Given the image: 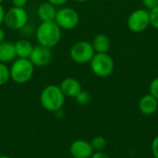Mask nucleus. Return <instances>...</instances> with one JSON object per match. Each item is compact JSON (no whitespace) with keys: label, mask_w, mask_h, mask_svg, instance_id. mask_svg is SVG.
Segmentation results:
<instances>
[{"label":"nucleus","mask_w":158,"mask_h":158,"mask_svg":"<svg viewBox=\"0 0 158 158\" xmlns=\"http://www.w3.org/2000/svg\"><path fill=\"white\" fill-rule=\"evenodd\" d=\"M127 26L131 31L135 33H140L147 30L150 26L149 10L144 8L133 10L127 19Z\"/></svg>","instance_id":"0eeeda50"},{"label":"nucleus","mask_w":158,"mask_h":158,"mask_svg":"<svg viewBox=\"0 0 158 158\" xmlns=\"http://www.w3.org/2000/svg\"><path fill=\"white\" fill-rule=\"evenodd\" d=\"M59 87L64 95L69 98H75L82 91L81 82L72 77H68L62 80Z\"/></svg>","instance_id":"9b49d317"},{"label":"nucleus","mask_w":158,"mask_h":158,"mask_svg":"<svg viewBox=\"0 0 158 158\" xmlns=\"http://www.w3.org/2000/svg\"><path fill=\"white\" fill-rule=\"evenodd\" d=\"M142 3L145 7V9L149 11L158 6V0H142Z\"/></svg>","instance_id":"4be33fe9"},{"label":"nucleus","mask_w":158,"mask_h":158,"mask_svg":"<svg viewBox=\"0 0 158 158\" xmlns=\"http://www.w3.org/2000/svg\"><path fill=\"white\" fill-rule=\"evenodd\" d=\"M3 1H4V0H0V4H2V3H3Z\"/></svg>","instance_id":"7c9ffc66"},{"label":"nucleus","mask_w":158,"mask_h":158,"mask_svg":"<svg viewBox=\"0 0 158 158\" xmlns=\"http://www.w3.org/2000/svg\"><path fill=\"white\" fill-rule=\"evenodd\" d=\"M152 154L155 158H158V135L155 137V139L152 142Z\"/></svg>","instance_id":"5701e85b"},{"label":"nucleus","mask_w":158,"mask_h":158,"mask_svg":"<svg viewBox=\"0 0 158 158\" xmlns=\"http://www.w3.org/2000/svg\"><path fill=\"white\" fill-rule=\"evenodd\" d=\"M29 22V14L24 7L12 6L6 11L5 25L12 31L22 30Z\"/></svg>","instance_id":"423d86ee"},{"label":"nucleus","mask_w":158,"mask_h":158,"mask_svg":"<svg viewBox=\"0 0 158 158\" xmlns=\"http://www.w3.org/2000/svg\"><path fill=\"white\" fill-rule=\"evenodd\" d=\"M5 16H6V10H5V7L3 6V5H2V4H0V26L4 23Z\"/></svg>","instance_id":"bb28decb"},{"label":"nucleus","mask_w":158,"mask_h":158,"mask_svg":"<svg viewBox=\"0 0 158 158\" xmlns=\"http://www.w3.org/2000/svg\"><path fill=\"white\" fill-rule=\"evenodd\" d=\"M90 158H111L106 153L103 152V151H99V152H94V154L92 155V156Z\"/></svg>","instance_id":"393cba45"},{"label":"nucleus","mask_w":158,"mask_h":158,"mask_svg":"<svg viewBox=\"0 0 158 158\" xmlns=\"http://www.w3.org/2000/svg\"><path fill=\"white\" fill-rule=\"evenodd\" d=\"M150 14V25L158 30V6L149 11Z\"/></svg>","instance_id":"aec40b11"},{"label":"nucleus","mask_w":158,"mask_h":158,"mask_svg":"<svg viewBox=\"0 0 158 158\" xmlns=\"http://www.w3.org/2000/svg\"><path fill=\"white\" fill-rule=\"evenodd\" d=\"M10 80V71L9 67L6 64L0 62V86L5 85Z\"/></svg>","instance_id":"a211bd4d"},{"label":"nucleus","mask_w":158,"mask_h":158,"mask_svg":"<svg viewBox=\"0 0 158 158\" xmlns=\"http://www.w3.org/2000/svg\"><path fill=\"white\" fill-rule=\"evenodd\" d=\"M35 36L38 44L53 48L59 44L62 36V30L55 20L41 22L36 29Z\"/></svg>","instance_id":"f257e3e1"},{"label":"nucleus","mask_w":158,"mask_h":158,"mask_svg":"<svg viewBox=\"0 0 158 158\" xmlns=\"http://www.w3.org/2000/svg\"><path fill=\"white\" fill-rule=\"evenodd\" d=\"M47 2H49L50 4L54 5L55 6H64L69 0H46Z\"/></svg>","instance_id":"a878e982"},{"label":"nucleus","mask_w":158,"mask_h":158,"mask_svg":"<svg viewBox=\"0 0 158 158\" xmlns=\"http://www.w3.org/2000/svg\"><path fill=\"white\" fill-rule=\"evenodd\" d=\"M57 9L56 6L45 1L41 3L37 7V16L42 22L54 21Z\"/></svg>","instance_id":"ddd939ff"},{"label":"nucleus","mask_w":158,"mask_h":158,"mask_svg":"<svg viewBox=\"0 0 158 158\" xmlns=\"http://www.w3.org/2000/svg\"><path fill=\"white\" fill-rule=\"evenodd\" d=\"M75 2H78V3H84V2H86V1H88V0H74Z\"/></svg>","instance_id":"c85d7f7f"},{"label":"nucleus","mask_w":158,"mask_h":158,"mask_svg":"<svg viewBox=\"0 0 158 158\" xmlns=\"http://www.w3.org/2000/svg\"><path fill=\"white\" fill-rule=\"evenodd\" d=\"M139 109L144 116H152L158 110V100L148 94L143 95L139 102Z\"/></svg>","instance_id":"f8f14e48"},{"label":"nucleus","mask_w":158,"mask_h":158,"mask_svg":"<svg viewBox=\"0 0 158 158\" xmlns=\"http://www.w3.org/2000/svg\"><path fill=\"white\" fill-rule=\"evenodd\" d=\"M11 3H12L13 6H16V7H24L27 5L28 0H11Z\"/></svg>","instance_id":"b1692460"},{"label":"nucleus","mask_w":158,"mask_h":158,"mask_svg":"<svg viewBox=\"0 0 158 158\" xmlns=\"http://www.w3.org/2000/svg\"><path fill=\"white\" fill-rule=\"evenodd\" d=\"M17 58L14 43L4 41L0 43V62L4 64L12 63Z\"/></svg>","instance_id":"4468645a"},{"label":"nucleus","mask_w":158,"mask_h":158,"mask_svg":"<svg viewBox=\"0 0 158 158\" xmlns=\"http://www.w3.org/2000/svg\"><path fill=\"white\" fill-rule=\"evenodd\" d=\"M34 66L29 58L17 57L9 67L10 80L18 84H24L30 81L34 73Z\"/></svg>","instance_id":"7ed1b4c3"},{"label":"nucleus","mask_w":158,"mask_h":158,"mask_svg":"<svg viewBox=\"0 0 158 158\" xmlns=\"http://www.w3.org/2000/svg\"><path fill=\"white\" fill-rule=\"evenodd\" d=\"M0 158H12V157H10V156H0Z\"/></svg>","instance_id":"c756f323"},{"label":"nucleus","mask_w":158,"mask_h":158,"mask_svg":"<svg viewBox=\"0 0 158 158\" xmlns=\"http://www.w3.org/2000/svg\"><path fill=\"white\" fill-rule=\"evenodd\" d=\"M94 152L90 142L85 140H76L69 146V153L73 158H90Z\"/></svg>","instance_id":"9d476101"},{"label":"nucleus","mask_w":158,"mask_h":158,"mask_svg":"<svg viewBox=\"0 0 158 158\" xmlns=\"http://www.w3.org/2000/svg\"><path fill=\"white\" fill-rule=\"evenodd\" d=\"M55 22L61 28V30H73L80 22V16L77 10L70 6L61 7L57 9Z\"/></svg>","instance_id":"6e6552de"},{"label":"nucleus","mask_w":158,"mask_h":158,"mask_svg":"<svg viewBox=\"0 0 158 158\" xmlns=\"http://www.w3.org/2000/svg\"><path fill=\"white\" fill-rule=\"evenodd\" d=\"M51 49L52 48L37 44L36 46L33 47V50L29 59L31 60L34 67H45L51 62L53 58V53Z\"/></svg>","instance_id":"1a4fd4ad"},{"label":"nucleus","mask_w":158,"mask_h":158,"mask_svg":"<svg viewBox=\"0 0 158 158\" xmlns=\"http://www.w3.org/2000/svg\"><path fill=\"white\" fill-rule=\"evenodd\" d=\"M93 149L94 152H99V151H104V149L107 145V141L105 137L103 136H95L92 139L90 142Z\"/></svg>","instance_id":"f3484780"},{"label":"nucleus","mask_w":158,"mask_h":158,"mask_svg":"<svg viewBox=\"0 0 158 158\" xmlns=\"http://www.w3.org/2000/svg\"><path fill=\"white\" fill-rule=\"evenodd\" d=\"M5 39H6V32H5V31L0 27V43L6 41Z\"/></svg>","instance_id":"cd10ccee"},{"label":"nucleus","mask_w":158,"mask_h":158,"mask_svg":"<svg viewBox=\"0 0 158 158\" xmlns=\"http://www.w3.org/2000/svg\"><path fill=\"white\" fill-rule=\"evenodd\" d=\"M75 99H76V102H77L79 105H81V106H85V105H87V104L91 101V95H90V94H89L88 92L82 90V91L75 97Z\"/></svg>","instance_id":"6ab92c4d"},{"label":"nucleus","mask_w":158,"mask_h":158,"mask_svg":"<svg viewBox=\"0 0 158 158\" xmlns=\"http://www.w3.org/2000/svg\"><path fill=\"white\" fill-rule=\"evenodd\" d=\"M92 45L95 53H107L111 46V42L106 34L99 33L94 36Z\"/></svg>","instance_id":"2eb2a0df"},{"label":"nucleus","mask_w":158,"mask_h":158,"mask_svg":"<svg viewBox=\"0 0 158 158\" xmlns=\"http://www.w3.org/2000/svg\"><path fill=\"white\" fill-rule=\"evenodd\" d=\"M149 92H150V94L155 96L158 100V77L155 78L151 81L150 86H149Z\"/></svg>","instance_id":"412c9836"},{"label":"nucleus","mask_w":158,"mask_h":158,"mask_svg":"<svg viewBox=\"0 0 158 158\" xmlns=\"http://www.w3.org/2000/svg\"><path fill=\"white\" fill-rule=\"evenodd\" d=\"M95 52L92 45V43L88 41H79L72 44L69 49V56L71 60L77 64L90 63Z\"/></svg>","instance_id":"39448f33"},{"label":"nucleus","mask_w":158,"mask_h":158,"mask_svg":"<svg viewBox=\"0 0 158 158\" xmlns=\"http://www.w3.org/2000/svg\"><path fill=\"white\" fill-rule=\"evenodd\" d=\"M17 57L19 58H30V56L33 50L32 44L27 39H19L14 43Z\"/></svg>","instance_id":"dca6fc26"},{"label":"nucleus","mask_w":158,"mask_h":158,"mask_svg":"<svg viewBox=\"0 0 158 158\" xmlns=\"http://www.w3.org/2000/svg\"><path fill=\"white\" fill-rule=\"evenodd\" d=\"M90 67L95 76L106 78L114 71L115 62L108 53H95L90 61Z\"/></svg>","instance_id":"20e7f679"},{"label":"nucleus","mask_w":158,"mask_h":158,"mask_svg":"<svg viewBox=\"0 0 158 158\" xmlns=\"http://www.w3.org/2000/svg\"><path fill=\"white\" fill-rule=\"evenodd\" d=\"M66 96L62 93L59 85L50 84L44 87L40 94L41 106L49 112H56L62 109Z\"/></svg>","instance_id":"f03ea898"}]
</instances>
